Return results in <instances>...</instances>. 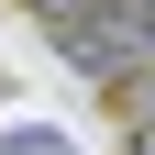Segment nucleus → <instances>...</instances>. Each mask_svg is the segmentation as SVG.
I'll use <instances>...</instances> for the list:
<instances>
[{
  "label": "nucleus",
  "mask_w": 155,
  "mask_h": 155,
  "mask_svg": "<svg viewBox=\"0 0 155 155\" xmlns=\"http://www.w3.org/2000/svg\"><path fill=\"white\" fill-rule=\"evenodd\" d=\"M0 144H11V155H78V144H67V133H55V122H11V133H0Z\"/></svg>",
  "instance_id": "obj_1"
},
{
  "label": "nucleus",
  "mask_w": 155,
  "mask_h": 155,
  "mask_svg": "<svg viewBox=\"0 0 155 155\" xmlns=\"http://www.w3.org/2000/svg\"><path fill=\"white\" fill-rule=\"evenodd\" d=\"M122 133H155V67L122 78Z\"/></svg>",
  "instance_id": "obj_2"
}]
</instances>
